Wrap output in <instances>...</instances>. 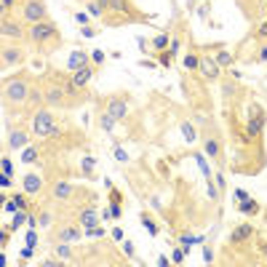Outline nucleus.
Segmentation results:
<instances>
[{
	"instance_id": "obj_28",
	"label": "nucleus",
	"mask_w": 267,
	"mask_h": 267,
	"mask_svg": "<svg viewBox=\"0 0 267 267\" xmlns=\"http://www.w3.org/2000/svg\"><path fill=\"white\" fill-rule=\"evenodd\" d=\"M80 168H83L86 174H88V177H91V174H93V168H97V158H83V160H80Z\"/></svg>"
},
{
	"instance_id": "obj_40",
	"label": "nucleus",
	"mask_w": 267,
	"mask_h": 267,
	"mask_svg": "<svg viewBox=\"0 0 267 267\" xmlns=\"http://www.w3.org/2000/svg\"><path fill=\"white\" fill-rule=\"evenodd\" d=\"M27 246H32V249L37 246V233H35V230H30V233H27Z\"/></svg>"
},
{
	"instance_id": "obj_18",
	"label": "nucleus",
	"mask_w": 267,
	"mask_h": 267,
	"mask_svg": "<svg viewBox=\"0 0 267 267\" xmlns=\"http://www.w3.org/2000/svg\"><path fill=\"white\" fill-rule=\"evenodd\" d=\"M80 227H93V224H99V219H97V208H93V203L91 206H83L80 208Z\"/></svg>"
},
{
	"instance_id": "obj_44",
	"label": "nucleus",
	"mask_w": 267,
	"mask_h": 267,
	"mask_svg": "<svg viewBox=\"0 0 267 267\" xmlns=\"http://www.w3.org/2000/svg\"><path fill=\"white\" fill-rule=\"evenodd\" d=\"M16 6V0H3V16H8V8Z\"/></svg>"
},
{
	"instance_id": "obj_24",
	"label": "nucleus",
	"mask_w": 267,
	"mask_h": 267,
	"mask_svg": "<svg viewBox=\"0 0 267 267\" xmlns=\"http://www.w3.org/2000/svg\"><path fill=\"white\" fill-rule=\"evenodd\" d=\"M214 59H217V64L222 67V70H227V67H230V64L235 62V56H233L230 51H219V53H217V56H214Z\"/></svg>"
},
{
	"instance_id": "obj_48",
	"label": "nucleus",
	"mask_w": 267,
	"mask_h": 267,
	"mask_svg": "<svg viewBox=\"0 0 267 267\" xmlns=\"http://www.w3.org/2000/svg\"><path fill=\"white\" fill-rule=\"evenodd\" d=\"M75 22H78V24H88V16H86V13H78Z\"/></svg>"
},
{
	"instance_id": "obj_39",
	"label": "nucleus",
	"mask_w": 267,
	"mask_h": 267,
	"mask_svg": "<svg viewBox=\"0 0 267 267\" xmlns=\"http://www.w3.org/2000/svg\"><path fill=\"white\" fill-rule=\"evenodd\" d=\"M104 62V51H93L91 53V64H102Z\"/></svg>"
},
{
	"instance_id": "obj_16",
	"label": "nucleus",
	"mask_w": 267,
	"mask_h": 267,
	"mask_svg": "<svg viewBox=\"0 0 267 267\" xmlns=\"http://www.w3.org/2000/svg\"><path fill=\"white\" fill-rule=\"evenodd\" d=\"M251 235H254V227L243 222V224H238L235 230L230 233V243L233 246H240V243H246V240H251Z\"/></svg>"
},
{
	"instance_id": "obj_17",
	"label": "nucleus",
	"mask_w": 267,
	"mask_h": 267,
	"mask_svg": "<svg viewBox=\"0 0 267 267\" xmlns=\"http://www.w3.org/2000/svg\"><path fill=\"white\" fill-rule=\"evenodd\" d=\"M22 187H24L27 195H37L40 187H43V179H40L37 174H27V177L22 179Z\"/></svg>"
},
{
	"instance_id": "obj_32",
	"label": "nucleus",
	"mask_w": 267,
	"mask_h": 267,
	"mask_svg": "<svg viewBox=\"0 0 267 267\" xmlns=\"http://www.w3.org/2000/svg\"><path fill=\"white\" fill-rule=\"evenodd\" d=\"M142 224L147 227V230H150V235H158V224H155L150 217H147V214H142Z\"/></svg>"
},
{
	"instance_id": "obj_9",
	"label": "nucleus",
	"mask_w": 267,
	"mask_h": 267,
	"mask_svg": "<svg viewBox=\"0 0 267 267\" xmlns=\"http://www.w3.org/2000/svg\"><path fill=\"white\" fill-rule=\"evenodd\" d=\"M102 107H104V110L110 112L115 120H126V115H128V97H126V93H120V97H118V93H112V97L104 99Z\"/></svg>"
},
{
	"instance_id": "obj_26",
	"label": "nucleus",
	"mask_w": 267,
	"mask_h": 267,
	"mask_svg": "<svg viewBox=\"0 0 267 267\" xmlns=\"http://www.w3.org/2000/svg\"><path fill=\"white\" fill-rule=\"evenodd\" d=\"M198 64H200L198 53H187V56H184V70H198Z\"/></svg>"
},
{
	"instance_id": "obj_7",
	"label": "nucleus",
	"mask_w": 267,
	"mask_h": 267,
	"mask_svg": "<svg viewBox=\"0 0 267 267\" xmlns=\"http://www.w3.org/2000/svg\"><path fill=\"white\" fill-rule=\"evenodd\" d=\"M264 123H267L264 110H262L259 104H251V118L246 120V139H259Z\"/></svg>"
},
{
	"instance_id": "obj_42",
	"label": "nucleus",
	"mask_w": 267,
	"mask_h": 267,
	"mask_svg": "<svg viewBox=\"0 0 267 267\" xmlns=\"http://www.w3.org/2000/svg\"><path fill=\"white\" fill-rule=\"evenodd\" d=\"M40 264H43V267H59V264H64V262H62V259H43Z\"/></svg>"
},
{
	"instance_id": "obj_35",
	"label": "nucleus",
	"mask_w": 267,
	"mask_h": 267,
	"mask_svg": "<svg viewBox=\"0 0 267 267\" xmlns=\"http://www.w3.org/2000/svg\"><path fill=\"white\" fill-rule=\"evenodd\" d=\"M184 257H187V249H177L171 254V262H177V264H182L184 262Z\"/></svg>"
},
{
	"instance_id": "obj_37",
	"label": "nucleus",
	"mask_w": 267,
	"mask_h": 267,
	"mask_svg": "<svg viewBox=\"0 0 267 267\" xmlns=\"http://www.w3.org/2000/svg\"><path fill=\"white\" fill-rule=\"evenodd\" d=\"M37 224H40V227H48V224H51V214H48V211H40Z\"/></svg>"
},
{
	"instance_id": "obj_45",
	"label": "nucleus",
	"mask_w": 267,
	"mask_h": 267,
	"mask_svg": "<svg viewBox=\"0 0 267 267\" xmlns=\"http://www.w3.org/2000/svg\"><path fill=\"white\" fill-rule=\"evenodd\" d=\"M123 251H126V257H134V243H131V240L123 243Z\"/></svg>"
},
{
	"instance_id": "obj_27",
	"label": "nucleus",
	"mask_w": 267,
	"mask_h": 267,
	"mask_svg": "<svg viewBox=\"0 0 267 267\" xmlns=\"http://www.w3.org/2000/svg\"><path fill=\"white\" fill-rule=\"evenodd\" d=\"M22 160H24V163H37V150H35V147H24Z\"/></svg>"
},
{
	"instance_id": "obj_41",
	"label": "nucleus",
	"mask_w": 267,
	"mask_h": 267,
	"mask_svg": "<svg viewBox=\"0 0 267 267\" xmlns=\"http://www.w3.org/2000/svg\"><path fill=\"white\" fill-rule=\"evenodd\" d=\"M110 203H123V193H120V190H112V195H110Z\"/></svg>"
},
{
	"instance_id": "obj_6",
	"label": "nucleus",
	"mask_w": 267,
	"mask_h": 267,
	"mask_svg": "<svg viewBox=\"0 0 267 267\" xmlns=\"http://www.w3.org/2000/svg\"><path fill=\"white\" fill-rule=\"evenodd\" d=\"M19 13H22L24 24H37V22L48 19V6H46V0H22Z\"/></svg>"
},
{
	"instance_id": "obj_23",
	"label": "nucleus",
	"mask_w": 267,
	"mask_h": 267,
	"mask_svg": "<svg viewBox=\"0 0 267 267\" xmlns=\"http://www.w3.org/2000/svg\"><path fill=\"white\" fill-rule=\"evenodd\" d=\"M168 43H171L168 32H158V35L152 37V51H155V53H160V51H168Z\"/></svg>"
},
{
	"instance_id": "obj_46",
	"label": "nucleus",
	"mask_w": 267,
	"mask_h": 267,
	"mask_svg": "<svg viewBox=\"0 0 267 267\" xmlns=\"http://www.w3.org/2000/svg\"><path fill=\"white\" fill-rule=\"evenodd\" d=\"M115 158H118V160H123V163H126V160H128V155H126L123 150H120V147H115Z\"/></svg>"
},
{
	"instance_id": "obj_29",
	"label": "nucleus",
	"mask_w": 267,
	"mask_h": 267,
	"mask_svg": "<svg viewBox=\"0 0 267 267\" xmlns=\"http://www.w3.org/2000/svg\"><path fill=\"white\" fill-rule=\"evenodd\" d=\"M86 235H88V238H93V240H99V238H104L107 233H104V227L93 224V227H86Z\"/></svg>"
},
{
	"instance_id": "obj_20",
	"label": "nucleus",
	"mask_w": 267,
	"mask_h": 267,
	"mask_svg": "<svg viewBox=\"0 0 267 267\" xmlns=\"http://www.w3.org/2000/svg\"><path fill=\"white\" fill-rule=\"evenodd\" d=\"M53 251H56V257L67 264V262H75V251L70 249V243H59V240H53Z\"/></svg>"
},
{
	"instance_id": "obj_47",
	"label": "nucleus",
	"mask_w": 267,
	"mask_h": 267,
	"mask_svg": "<svg viewBox=\"0 0 267 267\" xmlns=\"http://www.w3.org/2000/svg\"><path fill=\"white\" fill-rule=\"evenodd\" d=\"M123 235H126V233L120 230V227H115V230H112V238H115V240H123Z\"/></svg>"
},
{
	"instance_id": "obj_30",
	"label": "nucleus",
	"mask_w": 267,
	"mask_h": 267,
	"mask_svg": "<svg viewBox=\"0 0 267 267\" xmlns=\"http://www.w3.org/2000/svg\"><path fill=\"white\" fill-rule=\"evenodd\" d=\"M182 134H184V139L190 142V144H193V142L198 139V134L193 131V123H182Z\"/></svg>"
},
{
	"instance_id": "obj_10",
	"label": "nucleus",
	"mask_w": 267,
	"mask_h": 267,
	"mask_svg": "<svg viewBox=\"0 0 267 267\" xmlns=\"http://www.w3.org/2000/svg\"><path fill=\"white\" fill-rule=\"evenodd\" d=\"M24 59H27V53H24L22 46H3V51H0V62H3V67H19Z\"/></svg>"
},
{
	"instance_id": "obj_2",
	"label": "nucleus",
	"mask_w": 267,
	"mask_h": 267,
	"mask_svg": "<svg viewBox=\"0 0 267 267\" xmlns=\"http://www.w3.org/2000/svg\"><path fill=\"white\" fill-rule=\"evenodd\" d=\"M30 91H32V78L27 72H19V75H11L3 80V104L11 110H19L22 104L30 102Z\"/></svg>"
},
{
	"instance_id": "obj_36",
	"label": "nucleus",
	"mask_w": 267,
	"mask_h": 267,
	"mask_svg": "<svg viewBox=\"0 0 267 267\" xmlns=\"http://www.w3.org/2000/svg\"><path fill=\"white\" fill-rule=\"evenodd\" d=\"M0 166H3V174H8V177L13 174V163H11V158H8V155H3V160H0Z\"/></svg>"
},
{
	"instance_id": "obj_22",
	"label": "nucleus",
	"mask_w": 267,
	"mask_h": 267,
	"mask_svg": "<svg viewBox=\"0 0 267 267\" xmlns=\"http://www.w3.org/2000/svg\"><path fill=\"white\" fill-rule=\"evenodd\" d=\"M91 78H93V67L91 64L83 67V70H78V72H72V80H75L78 86H83V88H86V83H88Z\"/></svg>"
},
{
	"instance_id": "obj_4",
	"label": "nucleus",
	"mask_w": 267,
	"mask_h": 267,
	"mask_svg": "<svg viewBox=\"0 0 267 267\" xmlns=\"http://www.w3.org/2000/svg\"><path fill=\"white\" fill-rule=\"evenodd\" d=\"M203 150H206V155L211 158V160H217V166L224 171V155H222V139H219V131L214 128V126H208L206 120H203Z\"/></svg>"
},
{
	"instance_id": "obj_13",
	"label": "nucleus",
	"mask_w": 267,
	"mask_h": 267,
	"mask_svg": "<svg viewBox=\"0 0 267 267\" xmlns=\"http://www.w3.org/2000/svg\"><path fill=\"white\" fill-rule=\"evenodd\" d=\"M219 70H222V67L217 64V59H214V56H200L198 72L203 75L206 80H217V78H219Z\"/></svg>"
},
{
	"instance_id": "obj_43",
	"label": "nucleus",
	"mask_w": 267,
	"mask_h": 267,
	"mask_svg": "<svg viewBox=\"0 0 267 267\" xmlns=\"http://www.w3.org/2000/svg\"><path fill=\"white\" fill-rule=\"evenodd\" d=\"M217 187H219V190H227V179H224V174H217Z\"/></svg>"
},
{
	"instance_id": "obj_50",
	"label": "nucleus",
	"mask_w": 267,
	"mask_h": 267,
	"mask_svg": "<svg viewBox=\"0 0 267 267\" xmlns=\"http://www.w3.org/2000/svg\"><path fill=\"white\" fill-rule=\"evenodd\" d=\"M235 198H238V200H246L249 193H246V190H235Z\"/></svg>"
},
{
	"instance_id": "obj_3",
	"label": "nucleus",
	"mask_w": 267,
	"mask_h": 267,
	"mask_svg": "<svg viewBox=\"0 0 267 267\" xmlns=\"http://www.w3.org/2000/svg\"><path fill=\"white\" fill-rule=\"evenodd\" d=\"M43 99H46V107H59V110H70L72 102L64 91V78L59 75H51L43 80Z\"/></svg>"
},
{
	"instance_id": "obj_33",
	"label": "nucleus",
	"mask_w": 267,
	"mask_h": 267,
	"mask_svg": "<svg viewBox=\"0 0 267 267\" xmlns=\"http://www.w3.org/2000/svg\"><path fill=\"white\" fill-rule=\"evenodd\" d=\"M254 37H257V40H267V19L257 27V30H254Z\"/></svg>"
},
{
	"instance_id": "obj_8",
	"label": "nucleus",
	"mask_w": 267,
	"mask_h": 267,
	"mask_svg": "<svg viewBox=\"0 0 267 267\" xmlns=\"http://www.w3.org/2000/svg\"><path fill=\"white\" fill-rule=\"evenodd\" d=\"M0 35H3L6 40H16V43H24V40H30V32L24 30V22H13L8 16H3V22H0Z\"/></svg>"
},
{
	"instance_id": "obj_1",
	"label": "nucleus",
	"mask_w": 267,
	"mask_h": 267,
	"mask_svg": "<svg viewBox=\"0 0 267 267\" xmlns=\"http://www.w3.org/2000/svg\"><path fill=\"white\" fill-rule=\"evenodd\" d=\"M27 32H30V43H35L37 53H51V51H59L62 48V32L56 22H37V24H30L27 27Z\"/></svg>"
},
{
	"instance_id": "obj_11",
	"label": "nucleus",
	"mask_w": 267,
	"mask_h": 267,
	"mask_svg": "<svg viewBox=\"0 0 267 267\" xmlns=\"http://www.w3.org/2000/svg\"><path fill=\"white\" fill-rule=\"evenodd\" d=\"M80 238H83V233H80L78 224H64V227H59V230L51 235V243H53V240H59V243H78Z\"/></svg>"
},
{
	"instance_id": "obj_12",
	"label": "nucleus",
	"mask_w": 267,
	"mask_h": 267,
	"mask_svg": "<svg viewBox=\"0 0 267 267\" xmlns=\"http://www.w3.org/2000/svg\"><path fill=\"white\" fill-rule=\"evenodd\" d=\"M30 134L24 128H11V134L6 137V150H24L27 144H30Z\"/></svg>"
},
{
	"instance_id": "obj_14",
	"label": "nucleus",
	"mask_w": 267,
	"mask_h": 267,
	"mask_svg": "<svg viewBox=\"0 0 267 267\" xmlns=\"http://www.w3.org/2000/svg\"><path fill=\"white\" fill-rule=\"evenodd\" d=\"M88 64H91V53H86V51H72L70 59H67V70L78 72V70H83V67H88Z\"/></svg>"
},
{
	"instance_id": "obj_34",
	"label": "nucleus",
	"mask_w": 267,
	"mask_h": 267,
	"mask_svg": "<svg viewBox=\"0 0 267 267\" xmlns=\"http://www.w3.org/2000/svg\"><path fill=\"white\" fill-rule=\"evenodd\" d=\"M158 59H160V64H163V67H171L174 53H171V51H160V53H158Z\"/></svg>"
},
{
	"instance_id": "obj_15",
	"label": "nucleus",
	"mask_w": 267,
	"mask_h": 267,
	"mask_svg": "<svg viewBox=\"0 0 267 267\" xmlns=\"http://www.w3.org/2000/svg\"><path fill=\"white\" fill-rule=\"evenodd\" d=\"M51 195H53V200H70L72 195H75V187L70 184V182H53L51 184Z\"/></svg>"
},
{
	"instance_id": "obj_5",
	"label": "nucleus",
	"mask_w": 267,
	"mask_h": 267,
	"mask_svg": "<svg viewBox=\"0 0 267 267\" xmlns=\"http://www.w3.org/2000/svg\"><path fill=\"white\" fill-rule=\"evenodd\" d=\"M56 134V118H53L51 110H46V107H40V110L35 112L32 118V137L37 139H48Z\"/></svg>"
},
{
	"instance_id": "obj_38",
	"label": "nucleus",
	"mask_w": 267,
	"mask_h": 267,
	"mask_svg": "<svg viewBox=\"0 0 267 267\" xmlns=\"http://www.w3.org/2000/svg\"><path fill=\"white\" fill-rule=\"evenodd\" d=\"M80 35H83V37H97V30H93L91 24H83V30H80Z\"/></svg>"
},
{
	"instance_id": "obj_49",
	"label": "nucleus",
	"mask_w": 267,
	"mask_h": 267,
	"mask_svg": "<svg viewBox=\"0 0 267 267\" xmlns=\"http://www.w3.org/2000/svg\"><path fill=\"white\" fill-rule=\"evenodd\" d=\"M13 200H16V203H19V208H24V206H27V200H24V195H13Z\"/></svg>"
},
{
	"instance_id": "obj_31",
	"label": "nucleus",
	"mask_w": 267,
	"mask_h": 267,
	"mask_svg": "<svg viewBox=\"0 0 267 267\" xmlns=\"http://www.w3.org/2000/svg\"><path fill=\"white\" fill-rule=\"evenodd\" d=\"M254 62H257V64H264L267 62V43H262L257 48V53H254Z\"/></svg>"
},
{
	"instance_id": "obj_21",
	"label": "nucleus",
	"mask_w": 267,
	"mask_h": 267,
	"mask_svg": "<svg viewBox=\"0 0 267 267\" xmlns=\"http://www.w3.org/2000/svg\"><path fill=\"white\" fill-rule=\"evenodd\" d=\"M238 208L240 214H246V217H257V214L262 211V206L257 203L254 198H246V200H238Z\"/></svg>"
},
{
	"instance_id": "obj_51",
	"label": "nucleus",
	"mask_w": 267,
	"mask_h": 267,
	"mask_svg": "<svg viewBox=\"0 0 267 267\" xmlns=\"http://www.w3.org/2000/svg\"><path fill=\"white\" fill-rule=\"evenodd\" d=\"M259 249H262V254H264V257H267V240H262V243H259Z\"/></svg>"
},
{
	"instance_id": "obj_19",
	"label": "nucleus",
	"mask_w": 267,
	"mask_h": 267,
	"mask_svg": "<svg viewBox=\"0 0 267 267\" xmlns=\"http://www.w3.org/2000/svg\"><path fill=\"white\" fill-rule=\"evenodd\" d=\"M97 120H99V128H102L104 134H112V131H115V126H118V120H115V118H112L110 112H107L104 107H102V110H99Z\"/></svg>"
},
{
	"instance_id": "obj_25",
	"label": "nucleus",
	"mask_w": 267,
	"mask_h": 267,
	"mask_svg": "<svg viewBox=\"0 0 267 267\" xmlns=\"http://www.w3.org/2000/svg\"><path fill=\"white\" fill-rule=\"evenodd\" d=\"M235 93H238V83H235V80H224V83H222V97L233 99Z\"/></svg>"
}]
</instances>
